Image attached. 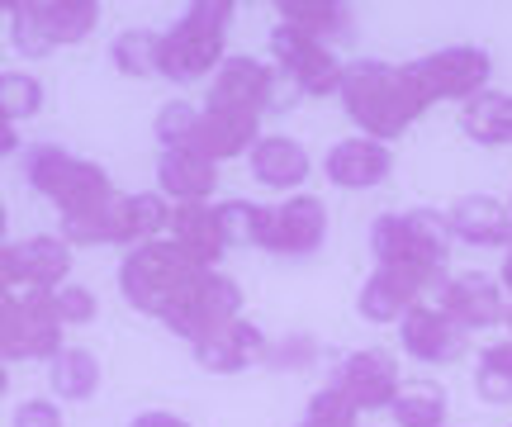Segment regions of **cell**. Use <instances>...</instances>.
<instances>
[{"instance_id":"43","label":"cell","mask_w":512,"mask_h":427,"mask_svg":"<svg viewBox=\"0 0 512 427\" xmlns=\"http://www.w3.org/2000/svg\"><path fill=\"white\" fill-rule=\"evenodd\" d=\"M0 290H5V285H0Z\"/></svg>"},{"instance_id":"24","label":"cell","mask_w":512,"mask_h":427,"mask_svg":"<svg viewBox=\"0 0 512 427\" xmlns=\"http://www.w3.org/2000/svg\"><path fill=\"white\" fill-rule=\"evenodd\" d=\"M460 129L470 133L484 148H508L512 143V95L484 91L460 110Z\"/></svg>"},{"instance_id":"14","label":"cell","mask_w":512,"mask_h":427,"mask_svg":"<svg viewBox=\"0 0 512 427\" xmlns=\"http://www.w3.org/2000/svg\"><path fill=\"white\" fill-rule=\"evenodd\" d=\"M166 228H171V247H176L185 261H195L200 271H214V261L233 247V242H228V228H223V219H219V205H176Z\"/></svg>"},{"instance_id":"42","label":"cell","mask_w":512,"mask_h":427,"mask_svg":"<svg viewBox=\"0 0 512 427\" xmlns=\"http://www.w3.org/2000/svg\"><path fill=\"white\" fill-rule=\"evenodd\" d=\"M299 427H323V423H309V418H304V423H299Z\"/></svg>"},{"instance_id":"2","label":"cell","mask_w":512,"mask_h":427,"mask_svg":"<svg viewBox=\"0 0 512 427\" xmlns=\"http://www.w3.org/2000/svg\"><path fill=\"white\" fill-rule=\"evenodd\" d=\"M200 266L195 261H185L171 242H143V247H133L119 266V285H124V299L133 309H143V314H157L171 328L176 318L190 309V299H195V285H200Z\"/></svg>"},{"instance_id":"36","label":"cell","mask_w":512,"mask_h":427,"mask_svg":"<svg viewBox=\"0 0 512 427\" xmlns=\"http://www.w3.org/2000/svg\"><path fill=\"white\" fill-rule=\"evenodd\" d=\"M128 427H190V423L176 418V413H143V418H133Z\"/></svg>"},{"instance_id":"40","label":"cell","mask_w":512,"mask_h":427,"mask_svg":"<svg viewBox=\"0 0 512 427\" xmlns=\"http://www.w3.org/2000/svg\"><path fill=\"white\" fill-rule=\"evenodd\" d=\"M5 223L10 219H5V205H0V247H5Z\"/></svg>"},{"instance_id":"34","label":"cell","mask_w":512,"mask_h":427,"mask_svg":"<svg viewBox=\"0 0 512 427\" xmlns=\"http://www.w3.org/2000/svg\"><path fill=\"white\" fill-rule=\"evenodd\" d=\"M15 427H62V409L53 399H29L15 409Z\"/></svg>"},{"instance_id":"37","label":"cell","mask_w":512,"mask_h":427,"mask_svg":"<svg viewBox=\"0 0 512 427\" xmlns=\"http://www.w3.org/2000/svg\"><path fill=\"white\" fill-rule=\"evenodd\" d=\"M15 148H19V133H15V124L0 114V157H10Z\"/></svg>"},{"instance_id":"17","label":"cell","mask_w":512,"mask_h":427,"mask_svg":"<svg viewBox=\"0 0 512 427\" xmlns=\"http://www.w3.org/2000/svg\"><path fill=\"white\" fill-rule=\"evenodd\" d=\"M328 238V209L318 195H294L285 205H275V228H271V252H294L309 257L313 247H323Z\"/></svg>"},{"instance_id":"33","label":"cell","mask_w":512,"mask_h":427,"mask_svg":"<svg viewBox=\"0 0 512 427\" xmlns=\"http://www.w3.org/2000/svg\"><path fill=\"white\" fill-rule=\"evenodd\" d=\"M53 309H57V318H62V328H81V323L95 318V295L86 285H57Z\"/></svg>"},{"instance_id":"27","label":"cell","mask_w":512,"mask_h":427,"mask_svg":"<svg viewBox=\"0 0 512 427\" xmlns=\"http://www.w3.org/2000/svg\"><path fill=\"white\" fill-rule=\"evenodd\" d=\"M389 413L399 427H446V390L437 380H408L399 385Z\"/></svg>"},{"instance_id":"23","label":"cell","mask_w":512,"mask_h":427,"mask_svg":"<svg viewBox=\"0 0 512 427\" xmlns=\"http://www.w3.org/2000/svg\"><path fill=\"white\" fill-rule=\"evenodd\" d=\"M34 19L48 38V48H62V43H81L91 34L100 5L95 0H34Z\"/></svg>"},{"instance_id":"29","label":"cell","mask_w":512,"mask_h":427,"mask_svg":"<svg viewBox=\"0 0 512 427\" xmlns=\"http://www.w3.org/2000/svg\"><path fill=\"white\" fill-rule=\"evenodd\" d=\"M475 390L489 404H512V342L484 347V356L475 361Z\"/></svg>"},{"instance_id":"28","label":"cell","mask_w":512,"mask_h":427,"mask_svg":"<svg viewBox=\"0 0 512 427\" xmlns=\"http://www.w3.org/2000/svg\"><path fill=\"white\" fill-rule=\"evenodd\" d=\"M157 43H162L157 29H124V34H114L110 43L114 67L124 76H157Z\"/></svg>"},{"instance_id":"9","label":"cell","mask_w":512,"mask_h":427,"mask_svg":"<svg viewBox=\"0 0 512 427\" xmlns=\"http://www.w3.org/2000/svg\"><path fill=\"white\" fill-rule=\"evenodd\" d=\"M437 309L451 318L456 328L475 333V328H498V323L508 318V295H503V285H498L494 276L460 271L456 280H441Z\"/></svg>"},{"instance_id":"13","label":"cell","mask_w":512,"mask_h":427,"mask_svg":"<svg viewBox=\"0 0 512 427\" xmlns=\"http://www.w3.org/2000/svg\"><path fill=\"white\" fill-rule=\"evenodd\" d=\"M427 290H441V280L422 276V271H408V266H380V271L361 285L356 309H361V318H370V323H399L413 304H422Z\"/></svg>"},{"instance_id":"32","label":"cell","mask_w":512,"mask_h":427,"mask_svg":"<svg viewBox=\"0 0 512 427\" xmlns=\"http://www.w3.org/2000/svg\"><path fill=\"white\" fill-rule=\"evenodd\" d=\"M24 352V299L19 290H0V361H19Z\"/></svg>"},{"instance_id":"19","label":"cell","mask_w":512,"mask_h":427,"mask_svg":"<svg viewBox=\"0 0 512 427\" xmlns=\"http://www.w3.org/2000/svg\"><path fill=\"white\" fill-rule=\"evenodd\" d=\"M157 181L176 205H209V195L219 186V162H209L195 148H171L157 162Z\"/></svg>"},{"instance_id":"25","label":"cell","mask_w":512,"mask_h":427,"mask_svg":"<svg viewBox=\"0 0 512 427\" xmlns=\"http://www.w3.org/2000/svg\"><path fill=\"white\" fill-rule=\"evenodd\" d=\"M48 385H53L57 399L81 404V399H91L100 390V361L86 347H62L53 356V366H48Z\"/></svg>"},{"instance_id":"21","label":"cell","mask_w":512,"mask_h":427,"mask_svg":"<svg viewBox=\"0 0 512 427\" xmlns=\"http://www.w3.org/2000/svg\"><path fill=\"white\" fill-rule=\"evenodd\" d=\"M247 162H252V176L266 190L304 186V176L313 171L309 148H304V143H294V138H280V133H271V138H256V148L247 152Z\"/></svg>"},{"instance_id":"10","label":"cell","mask_w":512,"mask_h":427,"mask_svg":"<svg viewBox=\"0 0 512 427\" xmlns=\"http://www.w3.org/2000/svg\"><path fill=\"white\" fill-rule=\"evenodd\" d=\"M275 72L256 57H223V67L209 81V105L204 110H247L266 114L275 110Z\"/></svg>"},{"instance_id":"11","label":"cell","mask_w":512,"mask_h":427,"mask_svg":"<svg viewBox=\"0 0 512 427\" xmlns=\"http://www.w3.org/2000/svg\"><path fill=\"white\" fill-rule=\"evenodd\" d=\"M399 385H403V375L389 352H351L347 361L337 366V375H332V390L342 394L356 413L389 409Z\"/></svg>"},{"instance_id":"1","label":"cell","mask_w":512,"mask_h":427,"mask_svg":"<svg viewBox=\"0 0 512 427\" xmlns=\"http://www.w3.org/2000/svg\"><path fill=\"white\" fill-rule=\"evenodd\" d=\"M342 105H347L351 124L361 129V138H375V143H389L408 133V124H418L427 114V95L418 91V81L408 67H394V62H351L342 67Z\"/></svg>"},{"instance_id":"4","label":"cell","mask_w":512,"mask_h":427,"mask_svg":"<svg viewBox=\"0 0 512 427\" xmlns=\"http://www.w3.org/2000/svg\"><path fill=\"white\" fill-rule=\"evenodd\" d=\"M370 247L380 266H408L422 276L446 280L451 257V223L437 209H408V214H380L370 228Z\"/></svg>"},{"instance_id":"18","label":"cell","mask_w":512,"mask_h":427,"mask_svg":"<svg viewBox=\"0 0 512 427\" xmlns=\"http://www.w3.org/2000/svg\"><path fill=\"white\" fill-rule=\"evenodd\" d=\"M451 238L475 247H512V209L498 205L494 195H465L446 209Z\"/></svg>"},{"instance_id":"38","label":"cell","mask_w":512,"mask_h":427,"mask_svg":"<svg viewBox=\"0 0 512 427\" xmlns=\"http://www.w3.org/2000/svg\"><path fill=\"white\" fill-rule=\"evenodd\" d=\"M498 285H503V295H512V247H508V257H503V271H498Z\"/></svg>"},{"instance_id":"41","label":"cell","mask_w":512,"mask_h":427,"mask_svg":"<svg viewBox=\"0 0 512 427\" xmlns=\"http://www.w3.org/2000/svg\"><path fill=\"white\" fill-rule=\"evenodd\" d=\"M503 323H508V328H512V304H508V318H503Z\"/></svg>"},{"instance_id":"30","label":"cell","mask_w":512,"mask_h":427,"mask_svg":"<svg viewBox=\"0 0 512 427\" xmlns=\"http://www.w3.org/2000/svg\"><path fill=\"white\" fill-rule=\"evenodd\" d=\"M195 129H200V110L190 100H166L157 110V119H152V133L162 138V152L195 148Z\"/></svg>"},{"instance_id":"26","label":"cell","mask_w":512,"mask_h":427,"mask_svg":"<svg viewBox=\"0 0 512 427\" xmlns=\"http://www.w3.org/2000/svg\"><path fill=\"white\" fill-rule=\"evenodd\" d=\"M171 223V209H166L162 195H119V242L124 247H143V242H157Z\"/></svg>"},{"instance_id":"8","label":"cell","mask_w":512,"mask_h":427,"mask_svg":"<svg viewBox=\"0 0 512 427\" xmlns=\"http://www.w3.org/2000/svg\"><path fill=\"white\" fill-rule=\"evenodd\" d=\"M271 57L299 95L342 91V62L332 57V48H323V43H313V38H304V34H294L290 24H280L271 34Z\"/></svg>"},{"instance_id":"16","label":"cell","mask_w":512,"mask_h":427,"mask_svg":"<svg viewBox=\"0 0 512 427\" xmlns=\"http://www.w3.org/2000/svg\"><path fill=\"white\" fill-rule=\"evenodd\" d=\"M266 352H271V342L261 337V328L256 323H247V318H233V323H223L219 333H209L195 342V356H200L204 371H219V375H238L247 371L252 361H266Z\"/></svg>"},{"instance_id":"31","label":"cell","mask_w":512,"mask_h":427,"mask_svg":"<svg viewBox=\"0 0 512 427\" xmlns=\"http://www.w3.org/2000/svg\"><path fill=\"white\" fill-rule=\"evenodd\" d=\"M43 110V86L29 72H0V114L19 124V119H34Z\"/></svg>"},{"instance_id":"5","label":"cell","mask_w":512,"mask_h":427,"mask_svg":"<svg viewBox=\"0 0 512 427\" xmlns=\"http://www.w3.org/2000/svg\"><path fill=\"white\" fill-rule=\"evenodd\" d=\"M24 181L38 190V195H48L57 209H62V219L67 214H86V209L105 205L114 200L119 190L110 186V176L86 162V157H72V152L62 148H29L24 152Z\"/></svg>"},{"instance_id":"15","label":"cell","mask_w":512,"mask_h":427,"mask_svg":"<svg viewBox=\"0 0 512 427\" xmlns=\"http://www.w3.org/2000/svg\"><path fill=\"white\" fill-rule=\"evenodd\" d=\"M323 171H328L332 186L370 190L394 171V152H389V143H375V138H342V143H332L328 148Z\"/></svg>"},{"instance_id":"22","label":"cell","mask_w":512,"mask_h":427,"mask_svg":"<svg viewBox=\"0 0 512 427\" xmlns=\"http://www.w3.org/2000/svg\"><path fill=\"white\" fill-rule=\"evenodd\" d=\"M280 19L290 24L294 34L313 38V43H323V48L351 38V10L337 5V0H285V5H280Z\"/></svg>"},{"instance_id":"20","label":"cell","mask_w":512,"mask_h":427,"mask_svg":"<svg viewBox=\"0 0 512 427\" xmlns=\"http://www.w3.org/2000/svg\"><path fill=\"white\" fill-rule=\"evenodd\" d=\"M261 133V114L247 110H200V129H195V152H204L209 162H228L256 148Z\"/></svg>"},{"instance_id":"6","label":"cell","mask_w":512,"mask_h":427,"mask_svg":"<svg viewBox=\"0 0 512 427\" xmlns=\"http://www.w3.org/2000/svg\"><path fill=\"white\" fill-rule=\"evenodd\" d=\"M408 72L418 81V91L427 95V105L432 100H475L484 95L489 86V76H494V62L484 48H470V43H460V48H441V53H427L418 62H408Z\"/></svg>"},{"instance_id":"44","label":"cell","mask_w":512,"mask_h":427,"mask_svg":"<svg viewBox=\"0 0 512 427\" xmlns=\"http://www.w3.org/2000/svg\"><path fill=\"white\" fill-rule=\"evenodd\" d=\"M508 209H512V205H508Z\"/></svg>"},{"instance_id":"35","label":"cell","mask_w":512,"mask_h":427,"mask_svg":"<svg viewBox=\"0 0 512 427\" xmlns=\"http://www.w3.org/2000/svg\"><path fill=\"white\" fill-rule=\"evenodd\" d=\"M309 356H313V337H285L280 347H271L266 352V361H275V366H309Z\"/></svg>"},{"instance_id":"3","label":"cell","mask_w":512,"mask_h":427,"mask_svg":"<svg viewBox=\"0 0 512 427\" xmlns=\"http://www.w3.org/2000/svg\"><path fill=\"white\" fill-rule=\"evenodd\" d=\"M228 29H233V5L228 0L185 5V15L157 43V76H166L171 86H190L200 76H214L223 67Z\"/></svg>"},{"instance_id":"7","label":"cell","mask_w":512,"mask_h":427,"mask_svg":"<svg viewBox=\"0 0 512 427\" xmlns=\"http://www.w3.org/2000/svg\"><path fill=\"white\" fill-rule=\"evenodd\" d=\"M72 271V247L53 233L0 247V285L5 290H57Z\"/></svg>"},{"instance_id":"12","label":"cell","mask_w":512,"mask_h":427,"mask_svg":"<svg viewBox=\"0 0 512 427\" xmlns=\"http://www.w3.org/2000/svg\"><path fill=\"white\" fill-rule=\"evenodd\" d=\"M399 342H403V352L413 356V361H427V366H451V361L465 356L470 333L456 328L437 304H413V309L399 318Z\"/></svg>"},{"instance_id":"39","label":"cell","mask_w":512,"mask_h":427,"mask_svg":"<svg viewBox=\"0 0 512 427\" xmlns=\"http://www.w3.org/2000/svg\"><path fill=\"white\" fill-rule=\"evenodd\" d=\"M10 390V371H5V361H0V394Z\"/></svg>"}]
</instances>
